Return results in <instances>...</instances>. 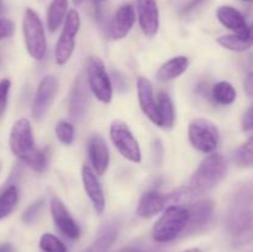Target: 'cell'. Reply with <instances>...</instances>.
<instances>
[{
  "instance_id": "1",
  "label": "cell",
  "mask_w": 253,
  "mask_h": 252,
  "mask_svg": "<svg viewBox=\"0 0 253 252\" xmlns=\"http://www.w3.org/2000/svg\"><path fill=\"white\" fill-rule=\"evenodd\" d=\"M226 170L227 162L221 155L212 153L205 157L190 178L188 187L190 195L193 198L200 197L211 190L225 177Z\"/></svg>"
},
{
  "instance_id": "2",
  "label": "cell",
  "mask_w": 253,
  "mask_h": 252,
  "mask_svg": "<svg viewBox=\"0 0 253 252\" xmlns=\"http://www.w3.org/2000/svg\"><path fill=\"white\" fill-rule=\"evenodd\" d=\"M189 216V210L187 207H182V205L168 207L153 226V240L165 244V242L177 239L187 229Z\"/></svg>"
},
{
  "instance_id": "3",
  "label": "cell",
  "mask_w": 253,
  "mask_h": 252,
  "mask_svg": "<svg viewBox=\"0 0 253 252\" xmlns=\"http://www.w3.org/2000/svg\"><path fill=\"white\" fill-rule=\"evenodd\" d=\"M253 225V194L244 189L237 193L230 207L227 229L234 236H242Z\"/></svg>"
},
{
  "instance_id": "4",
  "label": "cell",
  "mask_w": 253,
  "mask_h": 252,
  "mask_svg": "<svg viewBox=\"0 0 253 252\" xmlns=\"http://www.w3.org/2000/svg\"><path fill=\"white\" fill-rule=\"evenodd\" d=\"M9 146L14 156L24 161L25 163H29V161L34 157L37 148L29 119L21 118L15 121L10 131Z\"/></svg>"
},
{
  "instance_id": "5",
  "label": "cell",
  "mask_w": 253,
  "mask_h": 252,
  "mask_svg": "<svg viewBox=\"0 0 253 252\" xmlns=\"http://www.w3.org/2000/svg\"><path fill=\"white\" fill-rule=\"evenodd\" d=\"M22 29H24L27 52L32 58L41 61L46 54L47 43L43 25H42L36 11H34L32 9H26L24 22H22Z\"/></svg>"
},
{
  "instance_id": "6",
  "label": "cell",
  "mask_w": 253,
  "mask_h": 252,
  "mask_svg": "<svg viewBox=\"0 0 253 252\" xmlns=\"http://www.w3.org/2000/svg\"><path fill=\"white\" fill-rule=\"evenodd\" d=\"M86 81L98 100L101 103H110L113 98V85L110 77L105 69V64L99 57L91 56L86 64Z\"/></svg>"
},
{
  "instance_id": "7",
  "label": "cell",
  "mask_w": 253,
  "mask_h": 252,
  "mask_svg": "<svg viewBox=\"0 0 253 252\" xmlns=\"http://www.w3.org/2000/svg\"><path fill=\"white\" fill-rule=\"evenodd\" d=\"M189 141L197 150L204 153H211L219 145V128L207 119H195L190 123L188 130Z\"/></svg>"
},
{
  "instance_id": "8",
  "label": "cell",
  "mask_w": 253,
  "mask_h": 252,
  "mask_svg": "<svg viewBox=\"0 0 253 252\" xmlns=\"http://www.w3.org/2000/svg\"><path fill=\"white\" fill-rule=\"evenodd\" d=\"M110 138L116 150L126 160L133 163L141 162L140 145L127 124L121 120H114L110 125Z\"/></svg>"
},
{
  "instance_id": "9",
  "label": "cell",
  "mask_w": 253,
  "mask_h": 252,
  "mask_svg": "<svg viewBox=\"0 0 253 252\" xmlns=\"http://www.w3.org/2000/svg\"><path fill=\"white\" fill-rule=\"evenodd\" d=\"M81 27V16L77 10H71L64 20L59 39L54 47V58L58 64H64L71 58L76 46V36Z\"/></svg>"
},
{
  "instance_id": "10",
  "label": "cell",
  "mask_w": 253,
  "mask_h": 252,
  "mask_svg": "<svg viewBox=\"0 0 253 252\" xmlns=\"http://www.w3.org/2000/svg\"><path fill=\"white\" fill-rule=\"evenodd\" d=\"M58 89V82L56 77L46 76L39 84L32 104V115L35 119H42L51 106Z\"/></svg>"
},
{
  "instance_id": "11",
  "label": "cell",
  "mask_w": 253,
  "mask_h": 252,
  "mask_svg": "<svg viewBox=\"0 0 253 252\" xmlns=\"http://www.w3.org/2000/svg\"><path fill=\"white\" fill-rule=\"evenodd\" d=\"M49 205H51V214L57 230L68 239H78L81 236V229L62 200H59L58 198H52Z\"/></svg>"
},
{
  "instance_id": "12",
  "label": "cell",
  "mask_w": 253,
  "mask_h": 252,
  "mask_svg": "<svg viewBox=\"0 0 253 252\" xmlns=\"http://www.w3.org/2000/svg\"><path fill=\"white\" fill-rule=\"evenodd\" d=\"M137 16L143 34L155 36L160 29V11L156 0H137Z\"/></svg>"
},
{
  "instance_id": "13",
  "label": "cell",
  "mask_w": 253,
  "mask_h": 252,
  "mask_svg": "<svg viewBox=\"0 0 253 252\" xmlns=\"http://www.w3.org/2000/svg\"><path fill=\"white\" fill-rule=\"evenodd\" d=\"M135 9L131 4H124L118 9L109 25V36L114 40L124 39L135 24Z\"/></svg>"
},
{
  "instance_id": "14",
  "label": "cell",
  "mask_w": 253,
  "mask_h": 252,
  "mask_svg": "<svg viewBox=\"0 0 253 252\" xmlns=\"http://www.w3.org/2000/svg\"><path fill=\"white\" fill-rule=\"evenodd\" d=\"M82 178H83L84 189H85L86 195L90 199L94 209L99 215L103 214L105 210V197H104L103 188L99 183L96 173L91 169V167L84 166L82 169Z\"/></svg>"
},
{
  "instance_id": "15",
  "label": "cell",
  "mask_w": 253,
  "mask_h": 252,
  "mask_svg": "<svg viewBox=\"0 0 253 252\" xmlns=\"http://www.w3.org/2000/svg\"><path fill=\"white\" fill-rule=\"evenodd\" d=\"M88 155L94 172L98 175H103L109 167L110 156L108 146L100 135L90 136L88 141Z\"/></svg>"
},
{
  "instance_id": "16",
  "label": "cell",
  "mask_w": 253,
  "mask_h": 252,
  "mask_svg": "<svg viewBox=\"0 0 253 252\" xmlns=\"http://www.w3.org/2000/svg\"><path fill=\"white\" fill-rule=\"evenodd\" d=\"M137 95L140 106L142 109L143 114L152 121L153 124L158 126L160 120H158V109L157 100L153 94V88L151 82L145 77H140L137 79Z\"/></svg>"
},
{
  "instance_id": "17",
  "label": "cell",
  "mask_w": 253,
  "mask_h": 252,
  "mask_svg": "<svg viewBox=\"0 0 253 252\" xmlns=\"http://www.w3.org/2000/svg\"><path fill=\"white\" fill-rule=\"evenodd\" d=\"M189 210V222L185 229V232H195L204 227L211 219L212 211H214V203L211 200H200V202L194 203L190 207H188Z\"/></svg>"
},
{
  "instance_id": "18",
  "label": "cell",
  "mask_w": 253,
  "mask_h": 252,
  "mask_svg": "<svg viewBox=\"0 0 253 252\" xmlns=\"http://www.w3.org/2000/svg\"><path fill=\"white\" fill-rule=\"evenodd\" d=\"M169 207L168 195L158 192H148L141 198L137 207V215L141 217H151L160 214L163 209Z\"/></svg>"
},
{
  "instance_id": "19",
  "label": "cell",
  "mask_w": 253,
  "mask_h": 252,
  "mask_svg": "<svg viewBox=\"0 0 253 252\" xmlns=\"http://www.w3.org/2000/svg\"><path fill=\"white\" fill-rule=\"evenodd\" d=\"M86 106H88V93H86V84L84 78L79 76L77 78L74 88L72 90L71 104H69V115L74 121H78L85 115Z\"/></svg>"
},
{
  "instance_id": "20",
  "label": "cell",
  "mask_w": 253,
  "mask_h": 252,
  "mask_svg": "<svg viewBox=\"0 0 253 252\" xmlns=\"http://www.w3.org/2000/svg\"><path fill=\"white\" fill-rule=\"evenodd\" d=\"M217 43L221 44L224 48L235 52H244L250 49L253 47V21L242 32L219 37Z\"/></svg>"
},
{
  "instance_id": "21",
  "label": "cell",
  "mask_w": 253,
  "mask_h": 252,
  "mask_svg": "<svg viewBox=\"0 0 253 252\" xmlns=\"http://www.w3.org/2000/svg\"><path fill=\"white\" fill-rule=\"evenodd\" d=\"M217 20L224 25L225 27H227L229 30L234 31L235 34L237 32H242L244 30L247 29L249 24L245 20L244 15L239 11L237 9L232 6H220L216 11Z\"/></svg>"
},
{
  "instance_id": "22",
  "label": "cell",
  "mask_w": 253,
  "mask_h": 252,
  "mask_svg": "<svg viewBox=\"0 0 253 252\" xmlns=\"http://www.w3.org/2000/svg\"><path fill=\"white\" fill-rule=\"evenodd\" d=\"M188 64H189V61H188L187 57H174V58L166 62V63L158 69L157 79L160 82H168L172 81V79L178 78V77L182 76V74L187 71Z\"/></svg>"
},
{
  "instance_id": "23",
  "label": "cell",
  "mask_w": 253,
  "mask_h": 252,
  "mask_svg": "<svg viewBox=\"0 0 253 252\" xmlns=\"http://www.w3.org/2000/svg\"><path fill=\"white\" fill-rule=\"evenodd\" d=\"M157 109H158V126L163 128L172 127L174 124V106L170 96L165 91H161L157 95Z\"/></svg>"
},
{
  "instance_id": "24",
  "label": "cell",
  "mask_w": 253,
  "mask_h": 252,
  "mask_svg": "<svg viewBox=\"0 0 253 252\" xmlns=\"http://www.w3.org/2000/svg\"><path fill=\"white\" fill-rule=\"evenodd\" d=\"M68 0H52L47 11V26L51 32H54L67 17Z\"/></svg>"
},
{
  "instance_id": "25",
  "label": "cell",
  "mask_w": 253,
  "mask_h": 252,
  "mask_svg": "<svg viewBox=\"0 0 253 252\" xmlns=\"http://www.w3.org/2000/svg\"><path fill=\"white\" fill-rule=\"evenodd\" d=\"M211 96L215 103L220 105H229L236 99V90L229 82H219L211 90Z\"/></svg>"
},
{
  "instance_id": "26",
  "label": "cell",
  "mask_w": 253,
  "mask_h": 252,
  "mask_svg": "<svg viewBox=\"0 0 253 252\" xmlns=\"http://www.w3.org/2000/svg\"><path fill=\"white\" fill-rule=\"evenodd\" d=\"M19 202V190L15 185H9L0 194V220L11 214Z\"/></svg>"
},
{
  "instance_id": "27",
  "label": "cell",
  "mask_w": 253,
  "mask_h": 252,
  "mask_svg": "<svg viewBox=\"0 0 253 252\" xmlns=\"http://www.w3.org/2000/svg\"><path fill=\"white\" fill-rule=\"evenodd\" d=\"M235 162L241 167L253 166V135L236 151Z\"/></svg>"
},
{
  "instance_id": "28",
  "label": "cell",
  "mask_w": 253,
  "mask_h": 252,
  "mask_svg": "<svg viewBox=\"0 0 253 252\" xmlns=\"http://www.w3.org/2000/svg\"><path fill=\"white\" fill-rule=\"evenodd\" d=\"M40 249L43 252H68L66 245L52 234L42 235L40 239Z\"/></svg>"
},
{
  "instance_id": "29",
  "label": "cell",
  "mask_w": 253,
  "mask_h": 252,
  "mask_svg": "<svg viewBox=\"0 0 253 252\" xmlns=\"http://www.w3.org/2000/svg\"><path fill=\"white\" fill-rule=\"evenodd\" d=\"M56 136L64 145H71L74 140V127L68 121H59L56 125Z\"/></svg>"
},
{
  "instance_id": "30",
  "label": "cell",
  "mask_w": 253,
  "mask_h": 252,
  "mask_svg": "<svg viewBox=\"0 0 253 252\" xmlns=\"http://www.w3.org/2000/svg\"><path fill=\"white\" fill-rule=\"evenodd\" d=\"M116 236L115 231H109L104 234L99 240H96L89 249H86L85 252H105L109 249L111 244H113L114 239Z\"/></svg>"
},
{
  "instance_id": "31",
  "label": "cell",
  "mask_w": 253,
  "mask_h": 252,
  "mask_svg": "<svg viewBox=\"0 0 253 252\" xmlns=\"http://www.w3.org/2000/svg\"><path fill=\"white\" fill-rule=\"evenodd\" d=\"M27 165L31 168H34L37 172H42V170L46 169L47 167V152L46 150H42V148H37V151L35 152L34 157L29 161Z\"/></svg>"
},
{
  "instance_id": "32",
  "label": "cell",
  "mask_w": 253,
  "mask_h": 252,
  "mask_svg": "<svg viewBox=\"0 0 253 252\" xmlns=\"http://www.w3.org/2000/svg\"><path fill=\"white\" fill-rule=\"evenodd\" d=\"M10 86H11V82L9 79H1L0 81V119H1L5 110H6Z\"/></svg>"
},
{
  "instance_id": "33",
  "label": "cell",
  "mask_w": 253,
  "mask_h": 252,
  "mask_svg": "<svg viewBox=\"0 0 253 252\" xmlns=\"http://www.w3.org/2000/svg\"><path fill=\"white\" fill-rule=\"evenodd\" d=\"M15 25L11 20L0 17V41L5 39H9L14 35Z\"/></svg>"
},
{
  "instance_id": "34",
  "label": "cell",
  "mask_w": 253,
  "mask_h": 252,
  "mask_svg": "<svg viewBox=\"0 0 253 252\" xmlns=\"http://www.w3.org/2000/svg\"><path fill=\"white\" fill-rule=\"evenodd\" d=\"M42 204H43V202H42V200H40V202H37V203H35V204H32L31 207H30L29 209H27L26 211H25V214H24V216H22V219H24L26 222H32V221H34L35 217H36L37 215H39L40 209H41V208H42Z\"/></svg>"
},
{
  "instance_id": "35",
  "label": "cell",
  "mask_w": 253,
  "mask_h": 252,
  "mask_svg": "<svg viewBox=\"0 0 253 252\" xmlns=\"http://www.w3.org/2000/svg\"><path fill=\"white\" fill-rule=\"evenodd\" d=\"M242 127L246 131L253 130V105L244 115V119H242Z\"/></svg>"
},
{
  "instance_id": "36",
  "label": "cell",
  "mask_w": 253,
  "mask_h": 252,
  "mask_svg": "<svg viewBox=\"0 0 253 252\" xmlns=\"http://www.w3.org/2000/svg\"><path fill=\"white\" fill-rule=\"evenodd\" d=\"M245 91H246L250 96L253 95V72L249 74L246 82H245Z\"/></svg>"
},
{
  "instance_id": "37",
  "label": "cell",
  "mask_w": 253,
  "mask_h": 252,
  "mask_svg": "<svg viewBox=\"0 0 253 252\" xmlns=\"http://www.w3.org/2000/svg\"><path fill=\"white\" fill-rule=\"evenodd\" d=\"M203 1H204V0H192V1H190L189 4H188L187 6H185V9H184V12H188V11H190V10H193V9H194L195 6H198V5H200V4H202Z\"/></svg>"
},
{
  "instance_id": "38",
  "label": "cell",
  "mask_w": 253,
  "mask_h": 252,
  "mask_svg": "<svg viewBox=\"0 0 253 252\" xmlns=\"http://www.w3.org/2000/svg\"><path fill=\"white\" fill-rule=\"evenodd\" d=\"M0 252H12L11 245L1 244V245H0Z\"/></svg>"
},
{
  "instance_id": "39",
  "label": "cell",
  "mask_w": 253,
  "mask_h": 252,
  "mask_svg": "<svg viewBox=\"0 0 253 252\" xmlns=\"http://www.w3.org/2000/svg\"><path fill=\"white\" fill-rule=\"evenodd\" d=\"M116 252H143L140 249H136V247H125V249H121Z\"/></svg>"
},
{
  "instance_id": "40",
  "label": "cell",
  "mask_w": 253,
  "mask_h": 252,
  "mask_svg": "<svg viewBox=\"0 0 253 252\" xmlns=\"http://www.w3.org/2000/svg\"><path fill=\"white\" fill-rule=\"evenodd\" d=\"M89 1H90L93 5H95L96 7H99L104 1H106V0H89Z\"/></svg>"
},
{
  "instance_id": "41",
  "label": "cell",
  "mask_w": 253,
  "mask_h": 252,
  "mask_svg": "<svg viewBox=\"0 0 253 252\" xmlns=\"http://www.w3.org/2000/svg\"><path fill=\"white\" fill-rule=\"evenodd\" d=\"M183 252H202V250L200 249H189V250H185V251Z\"/></svg>"
},
{
  "instance_id": "42",
  "label": "cell",
  "mask_w": 253,
  "mask_h": 252,
  "mask_svg": "<svg viewBox=\"0 0 253 252\" xmlns=\"http://www.w3.org/2000/svg\"><path fill=\"white\" fill-rule=\"evenodd\" d=\"M73 2L76 5H79V4H82V2H83V0H73Z\"/></svg>"
},
{
  "instance_id": "43",
  "label": "cell",
  "mask_w": 253,
  "mask_h": 252,
  "mask_svg": "<svg viewBox=\"0 0 253 252\" xmlns=\"http://www.w3.org/2000/svg\"><path fill=\"white\" fill-rule=\"evenodd\" d=\"M241 1H245V2H253V0H241Z\"/></svg>"
}]
</instances>
